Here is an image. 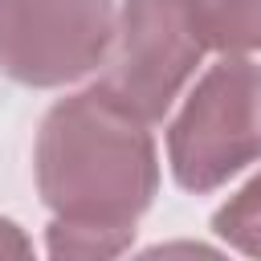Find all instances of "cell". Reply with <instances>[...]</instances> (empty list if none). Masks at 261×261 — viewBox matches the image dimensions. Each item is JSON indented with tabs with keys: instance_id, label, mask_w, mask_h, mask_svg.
<instances>
[{
	"instance_id": "5",
	"label": "cell",
	"mask_w": 261,
	"mask_h": 261,
	"mask_svg": "<svg viewBox=\"0 0 261 261\" xmlns=\"http://www.w3.org/2000/svg\"><path fill=\"white\" fill-rule=\"evenodd\" d=\"M208 49L249 57L261 53V0H192Z\"/></svg>"
},
{
	"instance_id": "4",
	"label": "cell",
	"mask_w": 261,
	"mask_h": 261,
	"mask_svg": "<svg viewBox=\"0 0 261 261\" xmlns=\"http://www.w3.org/2000/svg\"><path fill=\"white\" fill-rule=\"evenodd\" d=\"M114 0H0V73L57 90L94 73L114 41Z\"/></svg>"
},
{
	"instance_id": "7",
	"label": "cell",
	"mask_w": 261,
	"mask_h": 261,
	"mask_svg": "<svg viewBox=\"0 0 261 261\" xmlns=\"http://www.w3.org/2000/svg\"><path fill=\"white\" fill-rule=\"evenodd\" d=\"M135 241V228H110V224H82V220H49L45 249L53 257H118Z\"/></svg>"
},
{
	"instance_id": "6",
	"label": "cell",
	"mask_w": 261,
	"mask_h": 261,
	"mask_svg": "<svg viewBox=\"0 0 261 261\" xmlns=\"http://www.w3.org/2000/svg\"><path fill=\"white\" fill-rule=\"evenodd\" d=\"M212 232L228 249L245 257H261V171L212 212Z\"/></svg>"
},
{
	"instance_id": "1",
	"label": "cell",
	"mask_w": 261,
	"mask_h": 261,
	"mask_svg": "<svg viewBox=\"0 0 261 261\" xmlns=\"http://www.w3.org/2000/svg\"><path fill=\"white\" fill-rule=\"evenodd\" d=\"M33 175L57 220L135 228L159 192V151L139 114L90 86L41 118Z\"/></svg>"
},
{
	"instance_id": "8",
	"label": "cell",
	"mask_w": 261,
	"mask_h": 261,
	"mask_svg": "<svg viewBox=\"0 0 261 261\" xmlns=\"http://www.w3.org/2000/svg\"><path fill=\"white\" fill-rule=\"evenodd\" d=\"M29 253H33V241L20 232V224L0 216V257H29Z\"/></svg>"
},
{
	"instance_id": "3",
	"label": "cell",
	"mask_w": 261,
	"mask_h": 261,
	"mask_svg": "<svg viewBox=\"0 0 261 261\" xmlns=\"http://www.w3.org/2000/svg\"><path fill=\"white\" fill-rule=\"evenodd\" d=\"M204 53L208 41L192 0H122L98 86L143 122H159Z\"/></svg>"
},
{
	"instance_id": "2",
	"label": "cell",
	"mask_w": 261,
	"mask_h": 261,
	"mask_svg": "<svg viewBox=\"0 0 261 261\" xmlns=\"http://www.w3.org/2000/svg\"><path fill=\"white\" fill-rule=\"evenodd\" d=\"M261 159V65L224 53L167 126V163L184 192H216Z\"/></svg>"
}]
</instances>
